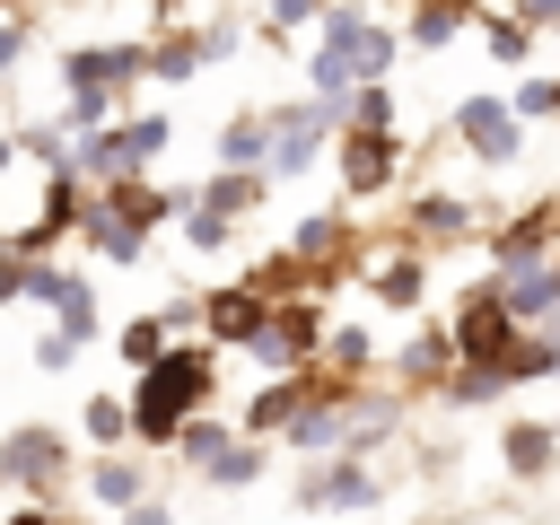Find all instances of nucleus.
Returning a JSON list of instances; mask_svg holds the SVG:
<instances>
[{
    "label": "nucleus",
    "instance_id": "c756f323",
    "mask_svg": "<svg viewBox=\"0 0 560 525\" xmlns=\"http://www.w3.org/2000/svg\"><path fill=\"white\" fill-rule=\"evenodd\" d=\"M26 262H35V254H18V245H0V306H9V298H26Z\"/></svg>",
    "mask_w": 560,
    "mask_h": 525
},
{
    "label": "nucleus",
    "instance_id": "2f4dec72",
    "mask_svg": "<svg viewBox=\"0 0 560 525\" xmlns=\"http://www.w3.org/2000/svg\"><path fill=\"white\" fill-rule=\"evenodd\" d=\"M525 44H534L525 26H490V52H499V61H525Z\"/></svg>",
    "mask_w": 560,
    "mask_h": 525
},
{
    "label": "nucleus",
    "instance_id": "f3484780",
    "mask_svg": "<svg viewBox=\"0 0 560 525\" xmlns=\"http://www.w3.org/2000/svg\"><path fill=\"white\" fill-rule=\"evenodd\" d=\"M551 455H560V446H551L542 420H516V429H508V472H551Z\"/></svg>",
    "mask_w": 560,
    "mask_h": 525
},
{
    "label": "nucleus",
    "instance_id": "2eb2a0df",
    "mask_svg": "<svg viewBox=\"0 0 560 525\" xmlns=\"http://www.w3.org/2000/svg\"><path fill=\"white\" fill-rule=\"evenodd\" d=\"M464 18H472V0H420V9H411V44L438 52L446 35H464Z\"/></svg>",
    "mask_w": 560,
    "mask_h": 525
},
{
    "label": "nucleus",
    "instance_id": "dca6fc26",
    "mask_svg": "<svg viewBox=\"0 0 560 525\" xmlns=\"http://www.w3.org/2000/svg\"><path fill=\"white\" fill-rule=\"evenodd\" d=\"M105 201H114V210H122L131 228H158L166 210H184V192H149V184H131V175H122V184H114Z\"/></svg>",
    "mask_w": 560,
    "mask_h": 525
},
{
    "label": "nucleus",
    "instance_id": "0eeeda50",
    "mask_svg": "<svg viewBox=\"0 0 560 525\" xmlns=\"http://www.w3.org/2000/svg\"><path fill=\"white\" fill-rule=\"evenodd\" d=\"M140 70H149L140 44H79V52H61V88H105V96H122Z\"/></svg>",
    "mask_w": 560,
    "mask_h": 525
},
{
    "label": "nucleus",
    "instance_id": "39448f33",
    "mask_svg": "<svg viewBox=\"0 0 560 525\" xmlns=\"http://www.w3.org/2000/svg\"><path fill=\"white\" fill-rule=\"evenodd\" d=\"M324 52H332L350 79H385V61H394V35H385V26H368L359 9H324Z\"/></svg>",
    "mask_w": 560,
    "mask_h": 525
},
{
    "label": "nucleus",
    "instance_id": "f03ea898",
    "mask_svg": "<svg viewBox=\"0 0 560 525\" xmlns=\"http://www.w3.org/2000/svg\"><path fill=\"white\" fill-rule=\"evenodd\" d=\"M508 341H516V315H508V298H499V280H490V289H472L464 315H455V359H464V368H499ZM499 376H508V368H499Z\"/></svg>",
    "mask_w": 560,
    "mask_h": 525
},
{
    "label": "nucleus",
    "instance_id": "423d86ee",
    "mask_svg": "<svg viewBox=\"0 0 560 525\" xmlns=\"http://www.w3.org/2000/svg\"><path fill=\"white\" fill-rule=\"evenodd\" d=\"M298 508H315V516H350V508H376V472H368L359 455H341V464H315V472L298 481Z\"/></svg>",
    "mask_w": 560,
    "mask_h": 525
},
{
    "label": "nucleus",
    "instance_id": "5701e85b",
    "mask_svg": "<svg viewBox=\"0 0 560 525\" xmlns=\"http://www.w3.org/2000/svg\"><path fill=\"white\" fill-rule=\"evenodd\" d=\"M166 332H175L166 315H131V324H122V359H131V368H149V359L166 350Z\"/></svg>",
    "mask_w": 560,
    "mask_h": 525
},
{
    "label": "nucleus",
    "instance_id": "ddd939ff",
    "mask_svg": "<svg viewBox=\"0 0 560 525\" xmlns=\"http://www.w3.org/2000/svg\"><path fill=\"white\" fill-rule=\"evenodd\" d=\"M262 149H271V114H236L219 131V166H254L262 175Z\"/></svg>",
    "mask_w": 560,
    "mask_h": 525
},
{
    "label": "nucleus",
    "instance_id": "c85d7f7f",
    "mask_svg": "<svg viewBox=\"0 0 560 525\" xmlns=\"http://www.w3.org/2000/svg\"><path fill=\"white\" fill-rule=\"evenodd\" d=\"M70 359H79V341H70V332L52 324V332L35 341V368H44V376H70Z\"/></svg>",
    "mask_w": 560,
    "mask_h": 525
},
{
    "label": "nucleus",
    "instance_id": "72a5a7b5",
    "mask_svg": "<svg viewBox=\"0 0 560 525\" xmlns=\"http://www.w3.org/2000/svg\"><path fill=\"white\" fill-rule=\"evenodd\" d=\"M122 525H175V508H166V499H131V516H122Z\"/></svg>",
    "mask_w": 560,
    "mask_h": 525
},
{
    "label": "nucleus",
    "instance_id": "1a4fd4ad",
    "mask_svg": "<svg viewBox=\"0 0 560 525\" xmlns=\"http://www.w3.org/2000/svg\"><path fill=\"white\" fill-rule=\"evenodd\" d=\"M262 315H271V298H262L254 280H245V289H219V298H210V341H254Z\"/></svg>",
    "mask_w": 560,
    "mask_h": 525
},
{
    "label": "nucleus",
    "instance_id": "e433bc0d",
    "mask_svg": "<svg viewBox=\"0 0 560 525\" xmlns=\"http://www.w3.org/2000/svg\"><path fill=\"white\" fill-rule=\"evenodd\" d=\"M9 158H18V140H9V131H0V175H9Z\"/></svg>",
    "mask_w": 560,
    "mask_h": 525
},
{
    "label": "nucleus",
    "instance_id": "bb28decb",
    "mask_svg": "<svg viewBox=\"0 0 560 525\" xmlns=\"http://www.w3.org/2000/svg\"><path fill=\"white\" fill-rule=\"evenodd\" d=\"M446 350H455V332H420V341L402 350V376H438V368H446Z\"/></svg>",
    "mask_w": 560,
    "mask_h": 525
},
{
    "label": "nucleus",
    "instance_id": "9b49d317",
    "mask_svg": "<svg viewBox=\"0 0 560 525\" xmlns=\"http://www.w3.org/2000/svg\"><path fill=\"white\" fill-rule=\"evenodd\" d=\"M499 298H508V315H516V324H542V315L560 306V271H525V262H516V271L499 280Z\"/></svg>",
    "mask_w": 560,
    "mask_h": 525
},
{
    "label": "nucleus",
    "instance_id": "7c9ffc66",
    "mask_svg": "<svg viewBox=\"0 0 560 525\" xmlns=\"http://www.w3.org/2000/svg\"><path fill=\"white\" fill-rule=\"evenodd\" d=\"M26 61V18H0V70Z\"/></svg>",
    "mask_w": 560,
    "mask_h": 525
},
{
    "label": "nucleus",
    "instance_id": "b1692460",
    "mask_svg": "<svg viewBox=\"0 0 560 525\" xmlns=\"http://www.w3.org/2000/svg\"><path fill=\"white\" fill-rule=\"evenodd\" d=\"M88 438H96V446H122V438H131V402L96 394V402H88Z\"/></svg>",
    "mask_w": 560,
    "mask_h": 525
},
{
    "label": "nucleus",
    "instance_id": "aec40b11",
    "mask_svg": "<svg viewBox=\"0 0 560 525\" xmlns=\"http://www.w3.org/2000/svg\"><path fill=\"white\" fill-rule=\"evenodd\" d=\"M411 228H420V236H472V210L446 201V192H429V201L411 210Z\"/></svg>",
    "mask_w": 560,
    "mask_h": 525
},
{
    "label": "nucleus",
    "instance_id": "473e14b6",
    "mask_svg": "<svg viewBox=\"0 0 560 525\" xmlns=\"http://www.w3.org/2000/svg\"><path fill=\"white\" fill-rule=\"evenodd\" d=\"M332 368H368V332H332Z\"/></svg>",
    "mask_w": 560,
    "mask_h": 525
},
{
    "label": "nucleus",
    "instance_id": "c9c22d12",
    "mask_svg": "<svg viewBox=\"0 0 560 525\" xmlns=\"http://www.w3.org/2000/svg\"><path fill=\"white\" fill-rule=\"evenodd\" d=\"M516 18H551L560 26V0H516Z\"/></svg>",
    "mask_w": 560,
    "mask_h": 525
},
{
    "label": "nucleus",
    "instance_id": "f704fd0d",
    "mask_svg": "<svg viewBox=\"0 0 560 525\" xmlns=\"http://www.w3.org/2000/svg\"><path fill=\"white\" fill-rule=\"evenodd\" d=\"M0 525H79V516H61V508H18V516H0Z\"/></svg>",
    "mask_w": 560,
    "mask_h": 525
},
{
    "label": "nucleus",
    "instance_id": "7ed1b4c3",
    "mask_svg": "<svg viewBox=\"0 0 560 525\" xmlns=\"http://www.w3.org/2000/svg\"><path fill=\"white\" fill-rule=\"evenodd\" d=\"M61 472H70V438H61V429H18V438H0V490L52 499Z\"/></svg>",
    "mask_w": 560,
    "mask_h": 525
},
{
    "label": "nucleus",
    "instance_id": "4be33fe9",
    "mask_svg": "<svg viewBox=\"0 0 560 525\" xmlns=\"http://www.w3.org/2000/svg\"><path fill=\"white\" fill-rule=\"evenodd\" d=\"M376 298H385V306H420V262H411V254L376 262Z\"/></svg>",
    "mask_w": 560,
    "mask_h": 525
},
{
    "label": "nucleus",
    "instance_id": "6e6552de",
    "mask_svg": "<svg viewBox=\"0 0 560 525\" xmlns=\"http://www.w3.org/2000/svg\"><path fill=\"white\" fill-rule=\"evenodd\" d=\"M341 184H350V192L394 184V131H359V122H350V140H341Z\"/></svg>",
    "mask_w": 560,
    "mask_h": 525
},
{
    "label": "nucleus",
    "instance_id": "a211bd4d",
    "mask_svg": "<svg viewBox=\"0 0 560 525\" xmlns=\"http://www.w3.org/2000/svg\"><path fill=\"white\" fill-rule=\"evenodd\" d=\"M254 472H262V446H236V438H228V446L201 464V481H219V490H245Z\"/></svg>",
    "mask_w": 560,
    "mask_h": 525
},
{
    "label": "nucleus",
    "instance_id": "412c9836",
    "mask_svg": "<svg viewBox=\"0 0 560 525\" xmlns=\"http://www.w3.org/2000/svg\"><path fill=\"white\" fill-rule=\"evenodd\" d=\"M88 490H96L105 508H131V499H140V464H122V455H105V464L88 472Z\"/></svg>",
    "mask_w": 560,
    "mask_h": 525
},
{
    "label": "nucleus",
    "instance_id": "cd10ccee",
    "mask_svg": "<svg viewBox=\"0 0 560 525\" xmlns=\"http://www.w3.org/2000/svg\"><path fill=\"white\" fill-rule=\"evenodd\" d=\"M508 105H516V122H525V114H560V79H525Z\"/></svg>",
    "mask_w": 560,
    "mask_h": 525
},
{
    "label": "nucleus",
    "instance_id": "f257e3e1",
    "mask_svg": "<svg viewBox=\"0 0 560 525\" xmlns=\"http://www.w3.org/2000/svg\"><path fill=\"white\" fill-rule=\"evenodd\" d=\"M210 385H219V341H175V350H158V359L140 368V385H131V438H140V446H175V429L210 402Z\"/></svg>",
    "mask_w": 560,
    "mask_h": 525
},
{
    "label": "nucleus",
    "instance_id": "20e7f679",
    "mask_svg": "<svg viewBox=\"0 0 560 525\" xmlns=\"http://www.w3.org/2000/svg\"><path fill=\"white\" fill-rule=\"evenodd\" d=\"M455 140H464L481 166H516V158H525L516 105H499V96H464V105H455Z\"/></svg>",
    "mask_w": 560,
    "mask_h": 525
},
{
    "label": "nucleus",
    "instance_id": "a878e982",
    "mask_svg": "<svg viewBox=\"0 0 560 525\" xmlns=\"http://www.w3.org/2000/svg\"><path fill=\"white\" fill-rule=\"evenodd\" d=\"M350 122H359V131H394V96H385V88L368 79V88L350 96Z\"/></svg>",
    "mask_w": 560,
    "mask_h": 525
},
{
    "label": "nucleus",
    "instance_id": "f8f14e48",
    "mask_svg": "<svg viewBox=\"0 0 560 525\" xmlns=\"http://www.w3.org/2000/svg\"><path fill=\"white\" fill-rule=\"evenodd\" d=\"M88 245H96L105 262H140V245H149V228H131V219H122L114 201H96V210H88Z\"/></svg>",
    "mask_w": 560,
    "mask_h": 525
},
{
    "label": "nucleus",
    "instance_id": "393cba45",
    "mask_svg": "<svg viewBox=\"0 0 560 525\" xmlns=\"http://www.w3.org/2000/svg\"><path fill=\"white\" fill-rule=\"evenodd\" d=\"M149 70H158V79H192V70H201V35H175V44H158V52H149Z\"/></svg>",
    "mask_w": 560,
    "mask_h": 525
},
{
    "label": "nucleus",
    "instance_id": "6ab92c4d",
    "mask_svg": "<svg viewBox=\"0 0 560 525\" xmlns=\"http://www.w3.org/2000/svg\"><path fill=\"white\" fill-rule=\"evenodd\" d=\"M105 114H114L105 88H70V96H61V140H70V131H105Z\"/></svg>",
    "mask_w": 560,
    "mask_h": 525
},
{
    "label": "nucleus",
    "instance_id": "4468645a",
    "mask_svg": "<svg viewBox=\"0 0 560 525\" xmlns=\"http://www.w3.org/2000/svg\"><path fill=\"white\" fill-rule=\"evenodd\" d=\"M289 254H298V262H341V254H350V228H341L332 210H324V219H298Z\"/></svg>",
    "mask_w": 560,
    "mask_h": 525
},
{
    "label": "nucleus",
    "instance_id": "9d476101",
    "mask_svg": "<svg viewBox=\"0 0 560 525\" xmlns=\"http://www.w3.org/2000/svg\"><path fill=\"white\" fill-rule=\"evenodd\" d=\"M306 394H315V376H280V385H262V394H254V411H245V429H254V438L289 429V420L306 411Z\"/></svg>",
    "mask_w": 560,
    "mask_h": 525
}]
</instances>
